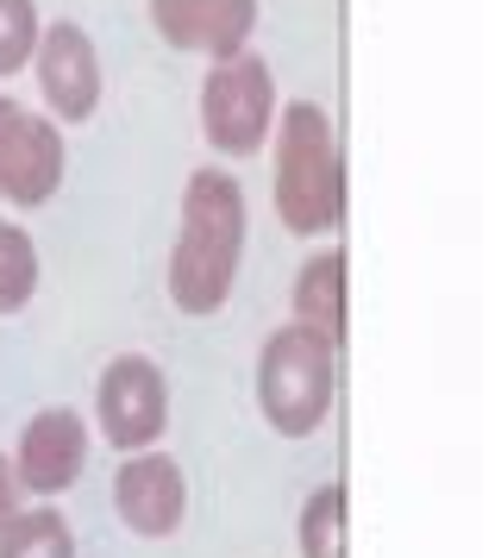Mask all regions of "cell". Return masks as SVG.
<instances>
[{"instance_id":"5","label":"cell","mask_w":495,"mask_h":558,"mask_svg":"<svg viewBox=\"0 0 495 558\" xmlns=\"http://www.w3.org/2000/svg\"><path fill=\"white\" fill-rule=\"evenodd\" d=\"M95 427L113 452H150L170 427V383L145 352L113 357L95 383Z\"/></svg>"},{"instance_id":"14","label":"cell","mask_w":495,"mask_h":558,"mask_svg":"<svg viewBox=\"0 0 495 558\" xmlns=\"http://www.w3.org/2000/svg\"><path fill=\"white\" fill-rule=\"evenodd\" d=\"M38 295V245L32 232L0 220V314H20Z\"/></svg>"},{"instance_id":"12","label":"cell","mask_w":495,"mask_h":558,"mask_svg":"<svg viewBox=\"0 0 495 558\" xmlns=\"http://www.w3.org/2000/svg\"><path fill=\"white\" fill-rule=\"evenodd\" d=\"M0 558H75V533L57 508H20L0 533Z\"/></svg>"},{"instance_id":"10","label":"cell","mask_w":495,"mask_h":558,"mask_svg":"<svg viewBox=\"0 0 495 558\" xmlns=\"http://www.w3.org/2000/svg\"><path fill=\"white\" fill-rule=\"evenodd\" d=\"M113 508L138 539H170L189 514V477L170 452H132L113 471Z\"/></svg>"},{"instance_id":"6","label":"cell","mask_w":495,"mask_h":558,"mask_svg":"<svg viewBox=\"0 0 495 558\" xmlns=\"http://www.w3.org/2000/svg\"><path fill=\"white\" fill-rule=\"evenodd\" d=\"M63 189V126L0 95V202L45 207Z\"/></svg>"},{"instance_id":"2","label":"cell","mask_w":495,"mask_h":558,"mask_svg":"<svg viewBox=\"0 0 495 558\" xmlns=\"http://www.w3.org/2000/svg\"><path fill=\"white\" fill-rule=\"evenodd\" d=\"M276 214L295 239H326L346 227V157L339 132L314 101H282L276 113Z\"/></svg>"},{"instance_id":"3","label":"cell","mask_w":495,"mask_h":558,"mask_svg":"<svg viewBox=\"0 0 495 558\" xmlns=\"http://www.w3.org/2000/svg\"><path fill=\"white\" fill-rule=\"evenodd\" d=\"M333 389H339V352L326 345L314 327H276L257 352V408L270 433L282 439H307L326 427L333 414Z\"/></svg>"},{"instance_id":"7","label":"cell","mask_w":495,"mask_h":558,"mask_svg":"<svg viewBox=\"0 0 495 558\" xmlns=\"http://www.w3.org/2000/svg\"><path fill=\"white\" fill-rule=\"evenodd\" d=\"M32 70H38V88H45V107H50L57 126H88V120H95V107H100V51L75 20H57V26L38 32Z\"/></svg>"},{"instance_id":"16","label":"cell","mask_w":495,"mask_h":558,"mask_svg":"<svg viewBox=\"0 0 495 558\" xmlns=\"http://www.w3.org/2000/svg\"><path fill=\"white\" fill-rule=\"evenodd\" d=\"M13 514H20V483H13V464L0 452V533L13 527Z\"/></svg>"},{"instance_id":"15","label":"cell","mask_w":495,"mask_h":558,"mask_svg":"<svg viewBox=\"0 0 495 558\" xmlns=\"http://www.w3.org/2000/svg\"><path fill=\"white\" fill-rule=\"evenodd\" d=\"M38 0H0V82L20 76L38 51Z\"/></svg>"},{"instance_id":"1","label":"cell","mask_w":495,"mask_h":558,"mask_svg":"<svg viewBox=\"0 0 495 558\" xmlns=\"http://www.w3.org/2000/svg\"><path fill=\"white\" fill-rule=\"evenodd\" d=\"M245 257V189L232 170H195L182 182V232L170 252V302L182 314H220Z\"/></svg>"},{"instance_id":"4","label":"cell","mask_w":495,"mask_h":558,"mask_svg":"<svg viewBox=\"0 0 495 558\" xmlns=\"http://www.w3.org/2000/svg\"><path fill=\"white\" fill-rule=\"evenodd\" d=\"M276 76L257 51H239L214 63L201 82V138L214 145V157H257L276 132Z\"/></svg>"},{"instance_id":"11","label":"cell","mask_w":495,"mask_h":558,"mask_svg":"<svg viewBox=\"0 0 495 558\" xmlns=\"http://www.w3.org/2000/svg\"><path fill=\"white\" fill-rule=\"evenodd\" d=\"M346 277H351L346 252H339V245H326V252H314L307 264H301V270H295V289H289L295 320L321 332L333 352L346 345Z\"/></svg>"},{"instance_id":"9","label":"cell","mask_w":495,"mask_h":558,"mask_svg":"<svg viewBox=\"0 0 495 558\" xmlns=\"http://www.w3.org/2000/svg\"><path fill=\"white\" fill-rule=\"evenodd\" d=\"M150 26L170 51H195V57H239L257 32V0H145Z\"/></svg>"},{"instance_id":"8","label":"cell","mask_w":495,"mask_h":558,"mask_svg":"<svg viewBox=\"0 0 495 558\" xmlns=\"http://www.w3.org/2000/svg\"><path fill=\"white\" fill-rule=\"evenodd\" d=\"M7 464H13L20 496H63L88 464V421L75 408H38Z\"/></svg>"},{"instance_id":"13","label":"cell","mask_w":495,"mask_h":558,"mask_svg":"<svg viewBox=\"0 0 495 558\" xmlns=\"http://www.w3.org/2000/svg\"><path fill=\"white\" fill-rule=\"evenodd\" d=\"M301 558H346V483H321L301 502Z\"/></svg>"}]
</instances>
